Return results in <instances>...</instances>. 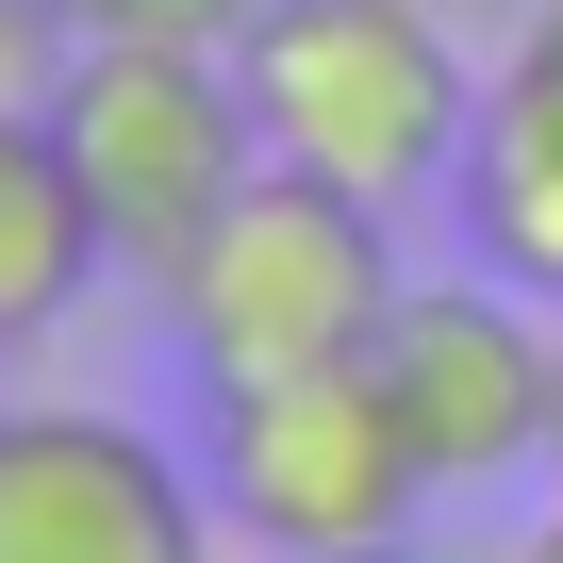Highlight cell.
<instances>
[{
    "label": "cell",
    "mask_w": 563,
    "mask_h": 563,
    "mask_svg": "<svg viewBox=\"0 0 563 563\" xmlns=\"http://www.w3.org/2000/svg\"><path fill=\"white\" fill-rule=\"evenodd\" d=\"M150 299H166V349L199 365V398H232V382L365 365L415 282H398V216H382V199H349V183H316V166L265 150V166L232 183V216L150 282Z\"/></svg>",
    "instance_id": "1"
},
{
    "label": "cell",
    "mask_w": 563,
    "mask_h": 563,
    "mask_svg": "<svg viewBox=\"0 0 563 563\" xmlns=\"http://www.w3.org/2000/svg\"><path fill=\"white\" fill-rule=\"evenodd\" d=\"M232 67H249V117H265L282 166H316L382 216L431 199L481 133V67L448 51L431 0H265Z\"/></svg>",
    "instance_id": "2"
},
{
    "label": "cell",
    "mask_w": 563,
    "mask_h": 563,
    "mask_svg": "<svg viewBox=\"0 0 563 563\" xmlns=\"http://www.w3.org/2000/svg\"><path fill=\"white\" fill-rule=\"evenodd\" d=\"M34 117H51V150H67L100 249L150 265V282H166V265L232 216V183L265 166V117H249V67H232V51H67V84H51Z\"/></svg>",
    "instance_id": "3"
},
{
    "label": "cell",
    "mask_w": 563,
    "mask_h": 563,
    "mask_svg": "<svg viewBox=\"0 0 563 563\" xmlns=\"http://www.w3.org/2000/svg\"><path fill=\"white\" fill-rule=\"evenodd\" d=\"M199 448H216L199 464L216 530H249L265 563H299V547H415V497H431V464H415V431L382 398V349L365 365H299V382H232Z\"/></svg>",
    "instance_id": "4"
},
{
    "label": "cell",
    "mask_w": 563,
    "mask_h": 563,
    "mask_svg": "<svg viewBox=\"0 0 563 563\" xmlns=\"http://www.w3.org/2000/svg\"><path fill=\"white\" fill-rule=\"evenodd\" d=\"M0 563H216V481L100 398H18L0 415Z\"/></svg>",
    "instance_id": "5"
},
{
    "label": "cell",
    "mask_w": 563,
    "mask_h": 563,
    "mask_svg": "<svg viewBox=\"0 0 563 563\" xmlns=\"http://www.w3.org/2000/svg\"><path fill=\"white\" fill-rule=\"evenodd\" d=\"M547 365H563V332H547V299H514L497 265L481 282H415V299L382 316V398H398L431 497L547 464Z\"/></svg>",
    "instance_id": "6"
},
{
    "label": "cell",
    "mask_w": 563,
    "mask_h": 563,
    "mask_svg": "<svg viewBox=\"0 0 563 563\" xmlns=\"http://www.w3.org/2000/svg\"><path fill=\"white\" fill-rule=\"evenodd\" d=\"M448 199H464V249L514 282V299L563 316V34L547 18L514 34V67H481V133H464Z\"/></svg>",
    "instance_id": "7"
},
{
    "label": "cell",
    "mask_w": 563,
    "mask_h": 563,
    "mask_svg": "<svg viewBox=\"0 0 563 563\" xmlns=\"http://www.w3.org/2000/svg\"><path fill=\"white\" fill-rule=\"evenodd\" d=\"M100 265H117V249H100V216H84V183H67L51 117H0V349L67 332Z\"/></svg>",
    "instance_id": "8"
},
{
    "label": "cell",
    "mask_w": 563,
    "mask_h": 563,
    "mask_svg": "<svg viewBox=\"0 0 563 563\" xmlns=\"http://www.w3.org/2000/svg\"><path fill=\"white\" fill-rule=\"evenodd\" d=\"M67 51H249L265 0H51Z\"/></svg>",
    "instance_id": "9"
},
{
    "label": "cell",
    "mask_w": 563,
    "mask_h": 563,
    "mask_svg": "<svg viewBox=\"0 0 563 563\" xmlns=\"http://www.w3.org/2000/svg\"><path fill=\"white\" fill-rule=\"evenodd\" d=\"M67 84V18H51V0H0V117H34Z\"/></svg>",
    "instance_id": "10"
},
{
    "label": "cell",
    "mask_w": 563,
    "mask_h": 563,
    "mask_svg": "<svg viewBox=\"0 0 563 563\" xmlns=\"http://www.w3.org/2000/svg\"><path fill=\"white\" fill-rule=\"evenodd\" d=\"M530 563H563V481H547V530H530Z\"/></svg>",
    "instance_id": "11"
},
{
    "label": "cell",
    "mask_w": 563,
    "mask_h": 563,
    "mask_svg": "<svg viewBox=\"0 0 563 563\" xmlns=\"http://www.w3.org/2000/svg\"><path fill=\"white\" fill-rule=\"evenodd\" d=\"M547 481H563V365H547Z\"/></svg>",
    "instance_id": "12"
},
{
    "label": "cell",
    "mask_w": 563,
    "mask_h": 563,
    "mask_svg": "<svg viewBox=\"0 0 563 563\" xmlns=\"http://www.w3.org/2000/svg\"><path fill=\"white\" fill-rule=\"evenodd\" d=\"M299 563H415V547H299Z\"/></svg>",
    "instance_id": "13"
},
{
    "label": "cell",
    "mask_w": 563,
    "mask_h": 563,
    "mask_svg": "<svg viewBox=\"0 0 563 563\" xmlns=\"http://www.w3.org/2000/svg\"><path fill=\"white\" fill-rule=\"evenodd\" d=\"M0 415H18V398H0Z\"/></svg>",
    "instance_id": "14"
},
{
    "label": "cell",
    "mask_w": 563,
    "mask_h": 563,
    "mask_svg": "<svg viewBox=\"0 0 563 563\" xmlns=\"http://www.w3.org/2000/svg\"><path fill=\"white\" fill-rule=\"evenodd\" d=\"M514 563H530V547H514Z\"/></svg>",
    "instance_id": "15"
}]
</instances>
